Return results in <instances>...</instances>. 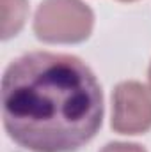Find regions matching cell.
<instances>
[{
    "mask_svg": "<svg viewBox=\"0 0 151 152\" xmlns=\"http://www.w3.org/2000/svg\"><path fill=\"white\" fill-rule=\"evenodd\" d=\"M2 118L9 138L27 151H78L101 126V87L80 58L32 51L4 73Z\"/></svg>",
    "mask_w": 151,
    "mask_h": 152,
    "instance_id": "1",
    "label": "cell"
},
{
    "mask_svg": "<svg viewBox=\"0 0 151 152\" xmlns=\"http://www.w3.org/2000/svg\"><path fill=\"white\" fill-rule=\"evenodd\" d=\"M93 11L82 0H44L34 16V32L44 42L73 44L89 37Z\"/></svg>",
    "mask_w": 151,
    "mask_h": 152,
    "instance_id": "2",
    "label": "cell"
},
{
    "mask_svg": "<svg viewBox=\"0 0 151 152\" xmlns=\"http://www.w3.org/2000/svg\"><path fill=\"white\" fill-rule=\"evenodd\" d=\"M110 126L121 134H141L151 129V94L139 81H123L112 94Z\"/></svg>",
    "mask_w": 151,
    "mask_h": 152,
    "instance_id": "3",
    "label": "cell"
},
{
    "mask_svg": "<svg viewBox=\"0 0 151 152\" xmlns=\"http://www.w3.org/2000/svg\"><path fill=\"white\" fill-rule=\"evenodd\" d=\"M27 12V0H2V39L13 37L21 30Z\"/></svg>",
    "mask_w": 151,
    "mask_h": 152,
    "instance_id": "4",
    "label": "cell"
},
{
    "mask_svg": "<svg viewBox=\"0 0 151 152\" xmlns=\"http://www.w3.org/2000/svg\"><path fill=\"white\" fill-rule=\"evenodd\" d=\"M100 152H146L137 143H123V142H114L105 145Z\"/></svg>",
    "mask_w": 151,
    "mask_h": 152,
    "instance_id": "5",
    "label": "cell"
},
{
    "mask_svg": "<svg viewBox=\"0 0 151 152\" xmlns=\"http://www.w3.org/2000/svg\"><path fill=\"white\" fill-rule=\"evenodd\" d=\"M148 78H150V85H151V66H150V73H148Z\"/></svg>",
    "mask_w": 151,
    "mask_h": 152,
    "instance_id": "6",
    "label": "cell"
},
{
    "mask_svg": "<svg viewBox=\"0 0 151 152\" xmlns=\"http://www.w3.org/2000/svg\"><path fill=\"white\" fill-rule=\"evenodd\" d=\"M121 2H133V0H121Z\"/></svg>",
    "mask_w": 151,
    "mask_h": 152,
    "instance_id": "7",
    "label": "cell"
}]
</instances>
